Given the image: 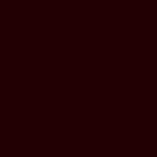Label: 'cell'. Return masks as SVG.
I'll return each mask as SVG.
<instances>
[]
</instances>
